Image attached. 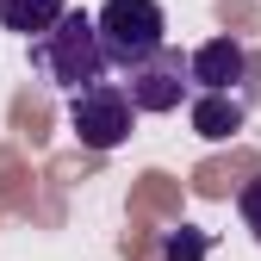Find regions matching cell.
Segmentation results:
<instances>
[{
    "instance_id": "6da1fadb",
    "label": "cell",
    "mask_w": 261,
    "mask_h": 261,
    "mask_svg": "<svg viewBox=\"0 0 261 261\" xmlns=\"http://www.w3.org/2000/svg\"><path fill=\"white\" fill-rule=\"evenodd\" d=\"M31 62L56 81V87H69V93H87V87H100L106 75V44H100V25H93L87 13H62V25L50 31V38L31 44Z\"/></svg>"
},
{
    "instance_id": "7a4b0ae2",
    "label": "cell",
    "mask_w": 261,
    "mask_h": 261,
    "mask_svg": "<svg viewBox=\"0 0 261 261\" xmlns=\"http://www.w3.org/2000/svg\"><path fill=\"white\" fill-rule=\"evenodd\" d=\"M93 25H100L106 62H118V69H143L168 50V13L155 0H106L93 13Z\"/></svg>"
},
{
    "instance_id": "3957f363",
    "label": "cell",
    "mask_w": 261,
    "mask_h": 261,
    "mask_svg": "<svg viewBox=\"0 0 261 261\" xmlns=\"http://www.w3.org/2000/svg\"><path fill=\"white\" fill-rule=\"evenodd\" d=\"M130 118H137V106H130V93L100 81V87H87L69 100V130L87 143V149H118L130 137Z\"/></svg>"
},
{
    "instance_id": "277c9868",
    "label": "cell",
    "mask_w": 261,
    "mask_h": 261,
    "mask_svg": "<svg viewBox=\"0 0 261 261\" xmlns=\"http://www.w3.org/2000/svg\"><path fill=\"white\" fill-rule=\"evenodd\" d=\"M187 87H193V75L180 69V56H168L162 50L155 62H143V69H130V106L137 112H174L180 100H187Z\"/></svg>"
},
{
    "instance_id": "5b68a950",
    "label": "cell",
    "mask_w": 261,
    "mask_h": 261,
    "mask_svg": "<svg viewBox=\"0 0 261 261\" xmlns=\"http://www.w3.org/2000/svg\"><path fill=\"white\" fill-rule=\"evenodd\" d=\"M243 69H249V50L237 38H205L199 50H193V62H187V75H193L199 93H230L243 81Z\"/></svg>"
},
{
    "instance_id": "8992f818",
    "label": "cell",
    "mask_w": 261,
    "mask_h": 261,
    "mask_svg": "<svg viewBox=\"0 0 261 261\" xmlns=\"http://www.w3.org/2000/svg\"><path fill=\"white\" fill-rule=\"evenodd\" d=\"M193 130H199L205 143H224L243 130V100L237 93H199L193 100Z\"/></svg>"
},
{
    "instance_id": "52a82bcc",
    "label": "cell",
    "mask_w": 261,
    "mask_h": 261,
    "mask_svg": "<svg viewBox=\"0 0 261 261\" xmlns=\"http://www.w3.org/2000/svg\"><path fill=\"white\" fill-rule=\"evenodd\" d=\"M62 0H0V25L19 31V38H50V31L62 25Z\"/></svg>"
},
{
    "instance_id": "ba28073f",
    "label": "cell",
    "mask_w": 261,
    "mask_h": 261,
    "mask_svg": "<svg viewBox=\"0 0 261 261\" xmlns=\"http://www.w3.org/2000/svg\"><path fill=\"white\" fill-rule=\"evenodd\" d=\"M205 255H212V243H205V230H193V224L162 237V261H205Z\"/></svg>"
},
{
    "instance_id": "9c48e42d",
    "label": "cell",
    "mask_w": 261,
    "mask_h": 261,
    "mask_svg": "<svg viewBox=\"0 0 261 261\" xmlns=\"http://www.w3.org/2000/svg\"><path fill=\"white\" fill-rule=\"evenodd\" d=\"M237 212H243V224L255 230V243H261V174L243 187V199H237Z\"/></svg>"
}]
</instances>
